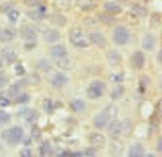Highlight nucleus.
<instances>
[{
	"label": "nucleus",
	"instance_id": "obj_14",
	"mask_svg": "<svg viewBox=\"0 0 162 157\" xmlns=\"http://www.w3.org/2000/svg\"><path fill=\"white\" fill-rule=\"evenodd\" d=\"M73 3V0H55L53 6L60 12H67L72 8Z\"/></svg>",
	"mask_w": 162,
	"mask_h": 157
},
{
	"label": "nucleus",
	"instance_id": "obj_11",
	"mask_svg": "<svg viewBox=\"0 0 162 157\" xmlns=\"http://www.w3.org/2000/svg\"><path fill=\"white\" fill-rule=\"evenodd\" d=\"M67 82L68 78L65 75L61 73H57L53 77L51 84L55 88L59 89L65 85Z\"/></svg>",
	"mask_w": 162,
	"mask_h": 157
},
{
	"label": "nucleus",
	"instance_id": "obj_29",
	"mask_svg": "<svg viewBox=\"0 0 162 157\" xmlns=\"http://www.w3.org/2000/svg\"><path fill=\"white\" fill-rule=\"evenodd\" d=\"M70 108L75 112H81L85 109V105L83 100L81 99H75L70 103Z\"/></svg>",
	"mask_w": 162,
	"mask_h": 157
},
{
	"label": "nucleus",
	"instance_id": "obj_6",
	"mask_svg": "<svg viewBox=\"0 0 162 157\" xmlns=\"http://www.w3.org/2000/svg\"><path fill=\"white\" fill-rule=\"evenodd\" d=\"M89 140L91 144L95 149H103L106 144L105 138L101 134L93 132L90 134Z\"/></svg>",
	"mask_w": 162,
	"mask_h": 157
},
{
	"label": "nucleus",
	"instance_id": "obj_43",
	"mask_svg": "<svg viewBox=\"0 0 162 157\" xmlns=\"http://www.w3.org/2000/svg\"><path fill=\"white\" fill-rule=\"evenodd\" d=\"M32 136L34 139L38 140L41 137V130L37 125H34L31 131Z\"/></svg>",
	"mask_w": 162,
	"mask_h": 157
},
{
	"label": "nucleus",
	"instance_id": "obj_30",
	"mask_svg": "<svg viewBox=\"0 0 162 157\" xmlns=\"http://www.w3.org/2000/svg\"><path fill=\"white\" fill-rule=\"evenodd\" d=\"M27 16L31 19L36 21L42 20L46 17L45 12H42L39 9L38 10L29 11V12H27Z\"/></svg>",
	"mask_w": 162,
	"mask_h": 157
},
{
	"label": "nucleus",
	"instance_id": "obj_40",
	"mask_svg": "<svg viewBox=\"0 0 162 157\" xmlns=\"http://www.w3.org/2000/svg\"><path fill=\"white\" fill-rule=\"evenodd\" d=\"M10 120V116L6 112L0 109V124H5Z\"/></svg>",
	"mask_w": 162,
	"mask_h": 157
},
{
	"label": "nucleus",
	"instance_id": "obj_24",
	"mask_svg": "<svg viewBox=\"0 0 162 157\" xmlns=\"http://www.w3.org/2000/svg\"><path fill=\"white\" fill-rule=\"evenodd\" d=\"M105 9L108 12L112 14H119L122 12V8L113 2H106L104 5Z\"/></svg>",
	"mask_w": 162,
	"mask_h": 157
},
{
	"label": "nucleus",
	"instance_id": "obj_37",
	"mask_svg": "<svg viewBox=\"0 0 162 157\" xmlns=\"http://www.w3.org/2000/svg\"><path fill=\"white\" fill-rule=\"evenodd\" d=\"M109 79L113 83H121L124 81V76L122 73L111 74L109 76Z\"/></svg>",
	"mask_w": 162,
	"mask_h": 157
},
{
	"label": "nucleus",
	"instance_id": "obj_16",
	"mask_svg": "<svg viewBox=\"0 0 162 157\" xmlns=\"http://www.w3.org/2000/svg\"><path fill=\"white\" fill-rule=\"evenodd\" d=\"M75 3L81 10L84 11L93 10L97 6L94 0H75Z\"/></svg>",
	"mask_w": 162,
	"mask_h": 157
},
{
	"label": "nucleus",
	"instance_id": "obj_53",
	"mask_svg": "<svg viewBox=\"0 0 162 157\" xmlns=\"http://www.w3.org/2000/svg\"><path fill=\"white\" fill-rule=\"evenodd\" d=\"M2 66H3V64H2V61H0V68H2Z\"/></svg>",
	"mask_w": 162,
	"mask_h": 157
},
{
	"label": "nucleus",
	"instance_id": "obj_13",
	"mask_svg": "<svg viewBox=\"0 0 162 157\" xmlns=\"http://www.w3.org/2000/svg\"><path fill=\"white\" fill-rule=\"evenodd\" d=\"M43 38L47 43L57 42L60 39V34L56 29H48L43 33Z\"/></svg>",
	"mask_w": 162,
	"mask_h": 157
},
{
	"label": "nucleus",
	"instance_id": "obj_38",
	"mask_svg": "<svg viewBox=\"0 0 162 157\" xmlns=\"http://www.w3.org/2000/svg\"><path fill=\"white\" fill-rule=\"evenodd\" d=\"M45 3L46 0H24V3L29 6H39Z\"/></svg>",
	"mask_w": 162,
	"mask_h": 157
},
{
	"label": "nucleus",
	"instance_id": "obj_10",
	"mask_svg": "<svg viewBox=\"0 0 162 157\" xmlns=\"http://www.w3.org/2000/svg\"><path fill=\"white\" fill-rule=\"evenodd\" d=\"M106 59L109 65L114 67L121 64L122 61V56L118 51L115 50H110L107 53Z\"/></svg>",
	"mask_w": 162,
	"mask_h": 157
},
{
	"label": "nucleus",
	"instance_id": "obj_39",
	"mask_svg": "<svg viewBox=\"0 0 162 157\" xmlns=\"http://www.w3.org/2000/svg\"><path fill=\"white\" fill-rule=\"evenodd\" d=\"M126 19L131 24H137L139 22L137 15L133 12H128L126 14Z\"/></svg>",
	"mask_w": 162,
	"mask_h": 157
},
{
	"label": "nucleus",
	"instance_id": "obj_18",
	"mask_svg": "<svg viewBox=\"0 0 162 157\" xmlns=\"http://www.w3.org/2000/svg\"><path fill=\"white\" fill-rule=\"evenodd\" d=\"M108 119L103 113L98 114L93 119V123L96 128L98 129H103L107 125Z\"/></svg>",
	"mask_w": 162,
	"mask_h": 157
},
{
	"label": "nucleus",
	"instance_id": "obj_23",
	"mask_svg": "<svg viewBox=\"0 0 162 157\" xmlns=\"http://www.w3.org/2000/svg\"><path fill=\"white\" fill-rule=\"evenodd\" d=\"M20 116L25 118L27 121H32L36 118L37 113L33 109H30L29 108H23L19 112Z\"/></svg>",
	"mask_w": 162,
	"mask_h": 157
},
{
	"label": "nucleus",
	"instance_id": "obj_34",
	"mask_svg": "<svg viewBox=\"0 0 162 157\" xmlns=\"http://www.w3.org/2000/svg\"><path fill=\"white\" fill-rule=\"evenodd\" d=\"M40 80L39 76L37 74H32L29 75L24 81L26 84L36 85L40 82Z\"/></svg>",
	"mask_w": 162,
	"mask_h": 157
},
{
	"label": "nucleus",
	"instance_id": "obj_41",
	"mask_svg": "<svg viewBox=\"0 0 162 157\" xmlns=\"http://www.w3.org/2000/svg\"><path fill=\"white\" fill-rule=\"evenodd\" d=\"M19 17V12L17 10H11L8 14V17L11 22H16Z\"/></svg>",
	"mask_w": 162,
	"mask_h": 157
},
{
	"label": "nucleus",
	"instance_id": "obj_42",
	"mask_svg": "<svg viewBox=\"0 0 162 157\" xmlns=\"http://www.w3.org/2000/svg\"><path fill=\"white\" fill-rule=\"evenodd\" d=\"M38 66H39V68L41 70L46 71V72L49 71L50 69L51 68V66H50L49 63L47 61H45V60L41 61L38 64Z\"/></svg>",
	"mask_w": 162,
	"mask_h": 157
},
{
	"label": "nucleus",
	"instance_id": "obj_25",
	"mask_svg": "<svg viewBox=\"0 0 162 157\" xmlns=\"http://www.w3.org/2000/svg\"><path fill=\"white\" fill-rule=\"evenodd\" d=\"M102 113L104 114V115L106 117L108 120H112L117 117L118 113V109L113 104H110L103 111Z\"/></svg>",
	"mask_w": 162,
	"mask_h": 157
},
{
	"label": "nucleus",
	"instance_id": "obj_15",
	"mask_svg": "<svg viewBox=\"0 0 162 157\" xmlns=\"http://www.w3.org/2000/svg\"><path fill=\"white\" fill-rule=\"evenodd\" d=\"M155 44V40L153 35L150 33H148L143 38L142 46L143 48L146 50L150 51L153 49Z\"/></svg>",
	"mask_w": 162,
	"mask_h": 157
},
{
	"label": "nucleus",
	"instance_id": "obj_17",
	"mask_svg": "<svg viewBox=\"0 0 162 157\" xmlns=\"http://www.w3.org/2000/svg\"><path fill=\"white\" fill-rule=\"evenodd\" d=\"M133 130L132 122L129 118H126L121 122V133L125 136H130Z\"/></svg>",
	"mask_w": 162,
	"mask_h": 157
},
{
	"label": "nucleus",
	"instance_id": "obj_21",
	"mask_svg": "<svg viewBox=\"0 0 162 157\" xmlns=\"http://www.w3.org/2000/svg\"><path fill=\"white\" fill-rule=\"evenodd\" d=\"M97 17L101 22L107 25H113L117 22V19L109 14L99 13L97 14Z\"/></svg>",
	"mask_w": 162,
	"mask_h": 157
},
{
	"label": "nucleus",
	"instance_id": "obj_8",
	"mask_svg": "<svg viewBox=\"0 0 162 157\" xmlns=\"http://www.w3.org/2000/svg\"><path fill=\"white\" fill-rule=\"evenodd\" d=\"M20 33L22 37L27 42L36 41L38 35L36 30L30 26H24L20 29Z\"/></svg>",
	"mask_w": 162,
	"mask_h": 157
},
{
	"label": "nucleus",
	"instance_id": "obj_9",
	"mask_svg": "<svg viewBox=\"0 0 162 157\" xmlns=\"http://www.w3.org/2000/svg\"><path fill=\"white\" fill-rule=\"evenodd\" d=\"M51 54L54 59L58 61L67 57L68 52L65 47L60 45H57L51 47Z\"/></svg>",
	"mask_w": 162,
	"mask_h": 157
},
{
	"label": "nucleus",
	"instance_id": "obj_1",
	"mask_svg": "<svg viewBox=\"0 0 162 157\" xmlns=\"http://www.w3.org/2000/svg\"><path fill=\"white\" fill-rule=\"evenodd\" d=\"M69 37L70 42L78 47H88L91 43L89 35H86L84 31L79 28H72L70 31Z\"/></svg>",
	"mask_w": 162,
	"mask_h": 157
},
{
	"label": "nucleus",
	"instance_id": "obj_46",
	"mask_svg": "<svg viewBox=\"0 0 162 157\" xmlns=\"http://www.w3.org/2000/svg\"><path fill=\"white\" fill-rule=\"evenodd\" d=\"M10 104V100L4 97H0V106L3 107L8 106Z\"/></svg>",
	"mask_w": 162,
	"mask_h": 157
},
{
	"label": "nucleus",
	"instance_id": "obj_7",
	"mask_svg": "<svg viewBox=\"0 0 162 157\" xmlns=\"http://www.w3.org/2000/svg\"><path fill=\"white\" fill-rule=\"evenodd\" d=\"M144 64V56L143 52L137 51L134 52L130 59V64L133 69H141Z\"/></svg>",
	"mask_w": 162,
	"mask_h": 157
},
{
	"label": "nucleus",
	"instance_id": "obj_48",
	"mask_svg": "<svg viewBox=\"0 0 162 157\" xmlns=\"http://www.w3.org/2000/svg\"><path fill=\"white\" fill-rule=\"evenodd\" d=\"M36 41H31V42H27L25 45V49L26 50H32L36 47Z\"/></svg>",
	"mask_w": 162,
	"mask_h": 157
},
{
	"label": "nucleus",
	"instance_id": "obj_3",
	"mask_svg": "<svg viewBox=\"0 0 162 157\" xmlns=\"http://www.w3.org/2000/svg\"><path fill=\"white\" fill-rule=\"evenodd\" d=\"M106 88L105 84L99 80L93 81L88 89V96L91 99H96L100 97Z\"/></svg>",
	"mask_w": 162,
	"mask_h": 157
},
{
	"label": "nucleus",
	"instance_id": "obj_28",
	"mask_svg": "<svg viewBox=\"0 0 162 157\" xmlns=\"http://www.w3.org/2000/svg\"><path fill=\"white\" fill-rule=\"evenodd\" d=\"M129 156L141 157L144 155V149L141 144H136L131 147L128 153Z\"/></svg>",
	"mask_w": 162,
	"mask_h": 157
},
{
	"label": "nucleus",
	"instance_id": "obj_45",
	"mask_svg": "<svg viewBox=\"0 0 162 157\" xmlns=\"http://www.w3.org/2000/svg\"><path fill=\"white\" fill-rule=\"evenodd\" d=\"M15 71L18 76H22L26 73L25 68L21 64H18L15 66Z\"/></svg>",
	"mask_w": 162,
	"mask_h": 157
},
{
	"label": "nucleus",
	"instance_id": "obj_20",
	"mask_svg": "<svg viewBox=\"0 0 162 157\" xmlns=\"http://www.w3.org/2000/svg\"><path fill=\"white\" fill-rule=\"evenodd\" d=\"M2 54L3 57L9 62H13L17 59L16 52L10 47H6L2 49Z\"/></svg>",
	"mask_w": 162,
	"mask_h": 157
},
{
	"label": "nucleus",
	"instance_id": "obj_50",
	"mask_svg": "<svg viewBox=\"0 0 162 157\" xmlns=\"http://www.w3.org/2000/svg\"><path fill=\"white\" fill-rule=\"evenodd\" d=\"M69 156H72V157H79V156H82V153L81 152H79V151H77V152H72V153L69 152Z\"/></svg>",
	"mask_w": 162,
	"mask_h": 157
},
{
	"label": "nucleus",
	"instance_id": "obj_31",
	"mask_svg": "<svg viewBox=\"0 0 162 157\" xmlns=\"http://www.w3.org/2000/svg\"><path fill=\"white\" fill-rule=\"evenodd\" d=\"M125 89L122 86H118L115 88L110 93V97L113 100H118L121 99L124 94Z\"/></svg>",
	"mask_w": 162,
	"mask_h": 157
},
{
	"label": "nucleus",
	"instance_id": "obj_47",
	"mask_svg": "<svg viewBox=\"0 0 162 157\" xmlns=\"http://www.w3.org/2000/svg\"><path fill=\"white\" fill-rule=\"evenodd\" d=\"M31 155V150L29 149H24L20 151V156L22 157H30Z\"/></svg>",
	"mask_w": 162,
	"mask_h": 157
},
{
	"label": "nucleus",
	"instance_id": "obj_33",
	"mask_svg": "<svg viewBox=\"0 0 162 157\" xmlns=\"http://www.w3.org/2000/svg\"><path fill=\"white\" fill-rule=\"evenodd\" d=\"M57 64L59 68L63 69V70H70L72 68V66L73 65L72 61L68 58L65 57L62 59L57 61Z\"/></svg>",
	"mask_w": 162,
	"mask_h": 157
},
{
	"label": "nucleus",
	"instance_id": "obj_26",
	"mask_svg": "<svg viewBox=\"0 0 162 157\" xmlns=\"http://www.w3.org/2000/svg\"><path fill=\"white\" fill-rule=\"evenodd\" d=\"M25 85L24 81H21L15 83L14 85H11L8 89V94L10 97L12 99H17V97L20 95V87Z\"/></svg>",
	"mask_w": 162,
	"mask_h": 157
},
{
	"label": "nucleus",
	"instance_id": "obj_27",
	"mask_svg": "<svg viewBox=\"0 0 162 157\" xmlns=\"http://www.w3.org/2000/svg\"><path fill=\"white\" fill-rule=\"evenodd\" d=\"M15 36L14 32L9 29H0V42H7L12 40Z\"/></svg>",
	"mask_w": 162,
	"mask_h": 157
},
{
	"label": "nucleus",
	"instance_id": "obj_12",
	"mask_svg": "<svg viewBox=\"0 0 162 157\" xmlns=\"http://www.w3.org/2000/svg\"><path fill=\"white\" fill-rule=\"evenodd\" d=\"M91 42L100 48H104L106 45V40L101 33L94 32L89 35Z\"/></svg>",
	"mask_w": 162,
	"mask_h": 157
},
{
	"label": "nucleus",
	"instance_id": "obj_49",
	"mask_svg": "<svg viewBox=\"0 0 162 157\" xmlns=\"http://www.w3.org/2000/svg\"><path fill=\"white\" fill-rule=\"evenodd\" d=\"M85 155L88 156H94L96 155V150L94 148H89L85 150Z\"/></svg>",
	"mask_w": 162,
	"mask_h": 157
},
{
	"label": "nucleus",
	"instance_id": "obj_4",
	"mask_svg": "<svg viewBox=\"0 0 162 157\" xmlns=\"http://www.w3.org/2000/svg\"><path fill=\"white\" fill-rule=\"evenodd\" d=\"M129 40V32L124 26H118L113 31V40L119 45H125Z\"/></svg>",
	"mask_w": 162,
	"mask_h": 157
},
{
	"label": "nucleus",
	"instance_id": "obj_44",
	"mask_svg": "<svg viewBox=\"0 0 162 157\" xmlns=\"http://www.w3.org/2000/svg\"><path fill=\"white\" fill-rule=\"evenodd\" d=\"M17 101L19 103H25L29 101V96L26 94H20L17 98L16 99Z\"/></svg>",
	"mask_w": 162,
	"mask_h": 157
},
{
	"label": "nucleus",
	"instance_id": "obj_36",
	"mask_svg": "<svg viewBox=\"0 0 162 157\" xmlns=\"http://www.w3.org/2000/svg\"><path fill=\"white\" fill-rule=\"evenodd\" d=\"M55 104L51 100L46 99L45 100L44 103H43V109L47 113H51L54 109H55Z\"/></svg>",
	"mask_w": 162,
	"mask_h": 157
},
{
	"label": "nucleus",
	"instance_id": "obj_35",
	"mask_svg": "<svg viewBox=\"0 0 162 157\" xmlns=\"http://www.w3.org/2000/svg\"><path fill=\"white\" fill-rule=\"evenodd\" d=\"M51 148L48 142H45L40 147V153L41 156H46L51 153Z\"/></svg>",
	"mask_w": 162,
	"mask_h": 157
},
{
	"label": "nucleus",
	"instance_id": "obj_32",
	"mask_svg": "<svg viewBox=\"0 0 162 157\" xmlns=\"http://www.w3.org/2000/svg\"><path fill=\"white\" fill-rule=\"evenodd\" d=\"M132 12H133L137 16H140L142 17H146L148 13V10L146 8L138 5H136L132 6Z\"/></svg>",
	"mask_w": 162,
	"mask_h": 157
},
{
	"label": "nucleus",
	"instance_id": "obj_52",
	"mask_svg": "<svg viewBox=\"0 0 162 157\" xmlns=\"http://www.w3.org/2000/svg\"><path fill=\"white\" fill-rule=\"evenodd\" d=\"M161 51H160V53H159V61H160V62H161Z\"/></svg>",
	"mask_w": 162,
	"mask_h": 157
},
{
	"label": "nucleus",
	"instance_id": "obj_22",
	"mask_svg": "<svg viewBox=\"0 0 162 157\" xmlns=\"http://www.w3.org/2000/svg\"><path fill=\"white\" fill-rule=\"evenodd\" d=\"M115 141V142L110 144V151L112 155L114 156H118L120 155L123 152L124 145L121 142L118 141V139Z\"/></svg>",
	"mask_w": 162,
	"mask_h": 157
},
{
	"label": "nucleus",
	"instance_id": "obj_5",
	"mask_svg": "<svg viewBox=\"0 0 162 157\" xmlns=\"http://www.w3.org/2000/svg\"><path fill=\"white\" fill-rule=\"evenodd\" d=\"M107 134L109 137L113 140L119 138L121 133V122L118 120H113L110 123L107 128Z\"/></svg>",
	"mask_w": 162,
	"mask_h": 157
},
{
	"label": "nucleus",
	"instance_id": "obj_19",
	"mask_svg": "<svg viewBox=\"0 0 162 157\" xmlns=\"http://www.w3.org/2000/svg\"><path fill=\"white\" fill-rule=\"evenodd\" d=\"M49 20L51 23L58 26H63L66 23V19L59 13H53L49 15Z\"/></svg>",
	"mask_w": 162,
	"mask_h": 157
},
{
	"label": "nucleus",
	"instance_id": "obj_51",
	"mask_svg": "<svg viewBox=\"0 0 162 157\" xmlns=\"http://www.w3.org/2000/svg\"><path fill=\"white\" fill-rule=\"evenodd\" d=\"M161 138H160L159 141H158V150L160 152L162 150V141H161Z\"/></svg>",
	"mask_w": 162,
	"mask_h": 157
},
{
	"label": "nucleus",
	"instance_id": "obj_2",
	"mask_svg": "<svg viewBox=\"0 0 162 157\" xmlns=\"http://www.w3.org/2000/svg\"><path fill=\"white\" fill-rule=\"evenodd\" d=\"M23 137V130L20 127L15 126L2 133V138L10 145L17 144Z\"/></svg>",
	"mask_w": 162,
	"mask_h": 157
}]
</instances>
